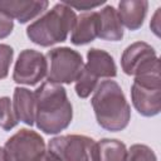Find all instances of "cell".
<instances>
[{
	"label": "cell",
	"mask_w": 161,
	"mask_h": 161,
	"mask_svg": "<svg viewBox=\"0 0 161 161\" xmlns=\"http://www.w3.org/2000/svg\"><path fill=\"white\" fill-rule=\"evenodd\" d=\"M39 161H62V158L59 156H57L54 152H52L49 150H45V152L43 153V156Z\"/></svg>",
	"instance_id": "23"
},
{
	"label": "cell",
	"mask_w": 161,
	"mask_h": 161,
	"mask_svg": "<svg viewBox=\"0 0 161 161\" xmlns=\"http://www.w3.org/2000/svg\"><path fill=\"white\" fill-rule=\"evenodd\" d=\"M65 5H68L72 9H77V10H92L97 6H101L102 4H104V1H97V3H92L88 0H80V1H64Z\"/></svg>",
	"instance_id": "21"
},
{
	"label": "cell",
	"mask_w": 161,
	"mask_h": 161,
	"mask_svg": "<svg viewBox=\"0 0 161 161\" xmlns=\"http://www.w3.org/2000/svg\"><path fill=\"white\" fill-rule=\"evenodd\" d=\"M48 150L62 161H98L97 142L86 135H64L53 137Z\"/></svg>",
	"instance_id": "7"
},
{
	"label": "cell",
	"mask_w": 161,
	"mask_h": 161,
	"mask_svg": "<svg viewBox=\"0 0 161 161\" xmlns=\"http://www.w3.org/2000/svg\"><path fill=\"white\" fill-rule=\"evenodd\" d=\"M131 101L143 117H155L161 111L160 67L136 75L131 86Z\"/></svg>",
	"instance_id": "5"
},
{
	"label": "cell",
	"mask_w": 161,
	"mask_h": 161,
	"mask_svg": "<svg viewBox=\"0 0 161 161\" xmlns=\"http://www.w3.org/2000/svg\"><path fill=\"white\" fill-rule=\"evenodd\" d=\"M36 101L35 125L45 135H57L68 128L73 107L62 84L44 82L34 92Z\"/></svg>",
	"instance_id": "1"
},
{
	"label": "cell",
	"mask_w": 161,
	"mask_h": 161,
	"mask_svg": "<svg viewBox=\"0 0 161 161\" xmlns=\"http://www.w3.org/2000/svg\"><path fill=\"white\" fill-rule=\"evenodd\" d=\"M148 3L146 0H122L118 3V16L128 30H138L147 15Z\"/></svg>",
	"instance_id": "13"
},
{
	"label": "cell",
	"mask_w": 161,
	"mask_h": 161,
	"mask_svg": "<svg viewBox=\"0 0 161 161\" xmlns=\"http://www.w3.org/2000/svg\"><path fill=\"white\" fill-rule=\"evenodd\" d=\"M77 20L75 11L64 3H57L26 28L29 40L40 47H52L67 40Z\"/></svg>",
	"instance_id": "3"
},
{
	"label": "cell",
	"mask_w": 161,
	"mask_h": 161,
	"mask_svg": "<svg viewBox=\"0 0 161 161\" xmlns=\"http://www.w3.org/2000/svg\"><path fill=\"white\" fill-rule=\"evenodd\" d=\"M98 161H125L126 145L116 138H102L97 142Z\"/></svg>",
	"instance_id": "16"
},
{
	"label": "cell",
	"mask_w": 161,
	"mask_h": 161,
	"mask_svg": "<svg viewBox=\"0 0 161 161\" xmlns=\"http://www.w3.org/2000/svg\"><path fill=\"white\" fill-rule=\"evenodd\" d=\"M14 58V49L8 44H0V79H5Z\"/></svg>",
	"instance_id": "19"
},
{
	"label": "cell",
	"mask_w": 161,
	"mask_h": 161,
	"mask_svg": "<svg viewBox=\"0 0 161 161\" xmlns=\"http://www.w3.org/2000/svg\"><path fill=\"white\" fill-rule=\"evenodd\" d=\"M18 123L19 121L14 113L10 97H0V128H3L4 131H10Z\"/></svg>",
	"instance_id": "17"
},
{
	"label": "cell",
	"mask_w": 161,
	"mask_h": 161,
	"mask_svg": "<svg viewBox=\"0 0 161 161\" xmlns=\"http://www.w3.org/2000/svg\"><path fill=\"white\" fill-rule=\"evenodd\" d=\"M48 6L49 3L47 0H0V10L20 24L42 15Z\"/></svg>",
	"instance_id": "11"
},
{
	"label": "cell",
	"mask_w": 161,
	"mask_h": 161,
	"mask_svg": "<svg viewBox=\"0 0 161 161\" xmlns=\"http://www.w3.org/2000/svg\"><path fill=\"white\" fill-rule=\"evenodd\" d=\"M121 67L127 75H140L156 67H160V59L148 43L135 42L130 44L121 55Z\"/></svg>",
	"instance_id": "10"
},
{
	"label": "cell",
	"mask_w": 161,
	"mask_h": 161,
	"mask_svg": "<svg viewBox=\"0 0 161 161\" xmlns=\"http://www.w3.org/2000/svg\"><path fill=\"white\" fill-rule=\"evenodd\" d=\"M48 63L45 55L35 49H24L14 65L13 80L18 84L35 86L47 77Z\"/></svg>",
	"instance_id": "9"
},
{
	"label": "cell",
	"mask_w": 161,
	"mask_h": 161,
	"mask_svg": "<svg viewBox=\"0 0 161 161\" xmlns=\"http://www.w3.org/2000/svg\"><path fill=\"white\" fill-rule=\"evenodd\" d=\"M0 161H8L6 156H5V151H4L3 147H0Z\"/></svg>",
	"instance_id": "24"
},
{
	"label": "cell",
	"mask_w": 161,
	"mask_h": 161,
	"mask_svg": "<svg viewBox=\"0 0 161 161\" xmlns=\"http://www.w3.org/2000/svg\"><path fill=\"white\" fill-rule=\"evenodd\" d=\"M11 103L18 121L28 126H33L35 123L36 101L34 92L24 87H15Z\"/></svg>",
	"instance_id": "14"
},
{
	"label": "cell",
	"mask_w": 161,
	"mask_h": 161,
	"mask_svg": "<svg viewBox=\"0 0 161 161\" xmlns=\"http://www.w3.org/2000/svg\"><path fill=\"white\" fill-rule=\"evenodd\" d=\"M99 19L97 11H86L77 16L75 24L70 33V43L73 45H86L98 38Z\"/></svg>",
	"instance_id": "12"
},
{
	"label": "cell",
	"mask_w": 161,
	"mask_h": 161,
	"mask_svg": "<svg viewBox=\"0 0 161 161\" xmlns=\"http://www.w3.org/2000/svg\"><path fill=\"white\" fill-rule=\"evenodd\" d=\"M14 30V20L0 10V39L8 38Z\"/></svg>",
	"instance_id": "20"
},
{
	"label": "cell",
	"mask_w": 161,
	"mask_h": 161,
	"mask_svg": "<svg viewBox=\"0 0 161 161\" xmlns=\"http://www.w3.org/2000/svg\"><path fill=\"white\" fill-rule=\"evenodd\" d=\"M48 70L47 79L50 83L70 84L77 80L84 63L82 54L69 47L53 48L45 54Z\"/></svg>",
	"instance_id": "6"
},
{
	"label": "cell",
	"mask_w": 161,
	"mask_h": 161,
	"mask_svg": "<svg viewBox=\"0 0 161 161\" xmlns=\"http://www.w3.org/2000/svg\"><path fill=\"white\" fill-rule=\"evenodd\" d=\"M98 126L109 132L125 130L131 121V106L116 80H102L91 99Z\"/></svg>",
	"instance_id": "2"
},
{
	"label": "cell",
	"mask_w": 161,
	"mask_h": 161,
	"mask_svg": "<svg viewBox=\"0 0 161 161\" xmlns=\"http://www.w3.org/2000/svg\"><path fill=\"white\" fill-rule=\"evenodd\" d=\"M8 161H39L45 152V141L30 128H20L4 145Z\"/></svg>",
	"instance_id": "8"
},
{
	"label": "cell",
	"mask_w": 161,
	"mask_h": 161,
	"mask_svg": "<svg viewBox=\"0 0 161 161\" xmlns=\"http://www.w3.org/2000/svg\"><path fill=\"white\" fill-rule=\"evenodd\" d=\"M97 13L99 19L98 38L108 42H119L123 38V25L117 10L112 5H106Z\"/></svg>",
	"instance_id": "15"
},
{
	"label": "cell",
	"mask_w": 161,
	"mask_h": 161,
	"mask_svg": "<svg viewBox=\"0 0 161 161\" xmlns=\"http://www.w3.org/2000/svg\"><path fill=\"white\" fill-rule=\"evenodd\" d=\"M117 75V65L113 57L98 48H91L87 52V63L75 80V93L79 98H87L98 86L99 78H114Z\"/></svg>",
	"instance_id": "4"
},
{
	"label": "cell",
	"mask_w": 161,
	"mask_h": 161,
	"mask_svg": "<svg viewBox=\"0 0 161 161\" xmlns=\"http://www.w3.org/2000/svg\"><path fill=\"white\" fill-rule=\"evenodd\" d=\"M160 8L156 10V13H155V15H153V18H152V20H151V23H150V28L152 29V31L157 35V36H160V20H158V18H160Z\"/></svg>",
	"instance_id": "22"
},
{
	"label": "cell",
	"mask_w": 161,
	"mask_h": 161,
	"mask_svg": "<svg viewBox=\"0 0 161 161\" xmlns=\"http://www.w3.org/2000/svg\"><path fill=\"white\" fill-rule=\"evenodd\" d=\"M125 161H157V156L150 146L135 143L127 150Z\"/></svg>",
	"instance_id": "18"
}]
</instances>
